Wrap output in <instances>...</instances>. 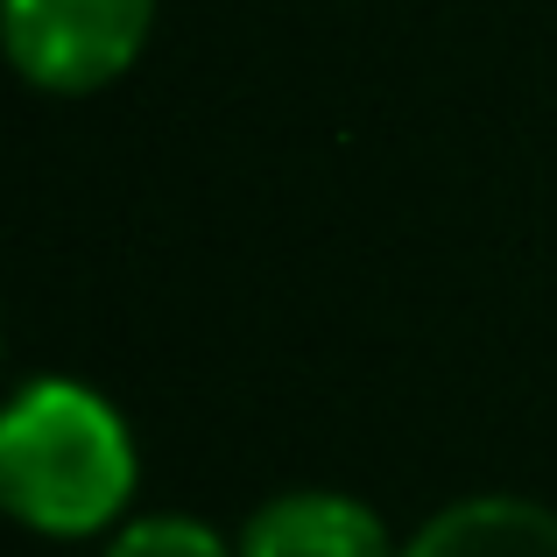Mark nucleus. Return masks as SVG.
I'll return each mask as SVG.
<instances>
[{
	"mask_svg": "<svg viewBox=\"0 0 557 557\" xmlns=\"http://www.w3.org/2000/svg\"><path fill=\"white\" fill-rule=\"evenodd\" d=\"M403 557H557V508L536 494H459L403 536Z\"/></svg>",
	"mask_w": 557,
	"mask_h": 557,
	"instance_id": "obj_4",
	"label": "nucleus"
},
{
	"mask_svg": "<svg viewBox=\"0 0 557 557\" xmlns=\"http://www.w3.org/2000/svg\"><path fill=\"white\" fill-rule=\"evenodd\" d=\"M99 557H240L226 530H212L205 516L184 508H156V516H127L121 530L99 544Z\"/></svg>",
	"mask_w": 557,
	"mask_h": 557,
	"instance_id": "obj_5",
	"label": "nucleus"
},
{
	"mask_svg": "<svg viewBox=\"0 0 557 557\" xmlns=\"http://www.w3.org/2000/svg\"><path fill=\"white\" fill-rule=\"evenodd\" d=\"M233 544H240V557H403V536L388 530V516L346 487L269 494L247 508Z\"/></svg>",
	"mask_w": 557,
	"mask_h": 557,
	"instance_id": "obj_3",
	"label": "nucleus"
},
{
	"mask_svg": "<svg viewBox=\"0 0 557 557\" xmlns=\"http://www.w3.org/2000/svg\"><path fill=\"white\" fill-rule=\"evenodd\" d=\"M141 494V445L113 395L28 374L0 409V508L42 544H107Z\"/></svg>",
	"mask_w": 557,
	"mask_h": 557,
	"instance_id": "obj_1",
	"label": "nucleus"
},
{
	"mask_svg": "<svg viewBox=\"0 0 557 557\" xmlns=\"http://www.w3.org/2000/svg\"><path fill=\"white\" fill-rule=\"evenodd\" d=\"M156 36V0H0V42L22 85L85 99L121 85Z\"/></svg>",
	"mask_w": 557,
	"mask_h": 557,
	"instance_id": "obj_2",
	"label": "nucleus"
}]
</instances>
